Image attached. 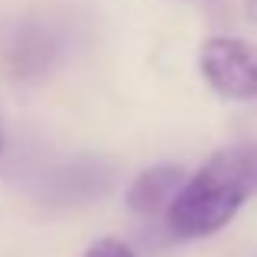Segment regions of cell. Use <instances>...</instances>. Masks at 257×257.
Segmentation results:
<instances>
[{"label":"cell","mask_w":257,"mask_h":257,"mask_svg":"<svg viewBox=\"0 0 257 257\" xmlns=\"http://www.w3.org/2000/svg\"><path fill=\"white\" fill-rule=\"evenodd\" d=\"M85 257H134V251L117 238H101L85 251Z\"/></svg>","instance_id":"obj_6"},{"label":"cell","mask_w":257,"mask_h":257,"mask_svg":"<svg viewBox=\"0 0 257 257\" xmlns=\"http://www.w3.org/2000/svg\"><path fill=\"white\" fill-rule=\"evenodd\" d=\"M0 150H4V120H0Z\"/></svg>","instance_id":"obj_8"},{"label":"cell","mask_w":257,"mask_h":257,"mask_svg":"<svg viewBox=\"0 0 257 257\" xmlns=\"http://www.w3.org/2000/svg\"><path fill=\"white\" fill-rule=\"evenodd\" d=\"M247 13H251V20H257V0H251V4H247Z\"/></svg>","instance_id":"obj_7"},{"label":"cell","mask_w":257,"mask_h":257,"mask_svg":"<svg viewBox=\"0 0 257 257\" xmlns=\"http://www.w3.org/2000/svg\"><path fill=\"white\" fill-rule=\"evenodd\" d=\"M257 195V144H234L212 153L189 176L186 189L170 208L176 238H205L225 228L238 208Z\"/></svg>","instance_id":"obj_1"},{"label":"cell","mask_w":257,"mask_h":257,"mask_svg":"<svg viewBox=\"0 0 257 257\" xmlns=\"http://www.w3.org/2000/svg\"><path fill=\"white\" fill-rule=\"evenodd\" d=\"M111 182V173L101 163L82 160V163L59 166L56 173H49L39 186L49 192V202H85L91 195L104 192V186Z\"/></svg>","instance_id":"obj_5"},{"label":"cell","mask_w":257,"mask_h":257,"mask_svg":"<svg viewBox=\"0 0 257 257\" xmlns=\"http://www.w3.org/2000/svg\"><path fill=\"white\" fill-rule=\"evenodd\" d=\"M186 182H189V176L179 166H170V163L150 166L127 189V208L134 215H140V218H153L160 212L170 215V208L176 205L179 192L186 189Z\"/></svg>","instance_id":"obj_4"},{"label":"cell","mask_w":257,"mask_h":257,"mask_svg":"<svg viewBox=\"0 0 257 257\" xmlns=\"http://www.w3.org/2000/svg\"><path fill=\"white\" fill-rule=\"evenodd\" d=\"M62 52V30L43 20H26L10 33L4 49L7 72L17 78H36L56 65Z\"/></svg>","instance_id":"obj_3"},{"label":"cell","mask_w":257,"mask_h":257,"mask_svg":"<svg viewBox=\"0 0 257 257\" xmlns=\"http://www.w3.org/2000/svg\"><path fill=\"white\" fill-rule=\"evenodd\" d=\"M202 78L228 101L257 98V46L234 36H215L199 52Z\"/></svg>","instance_id":"obj_2"}]
</instances>
